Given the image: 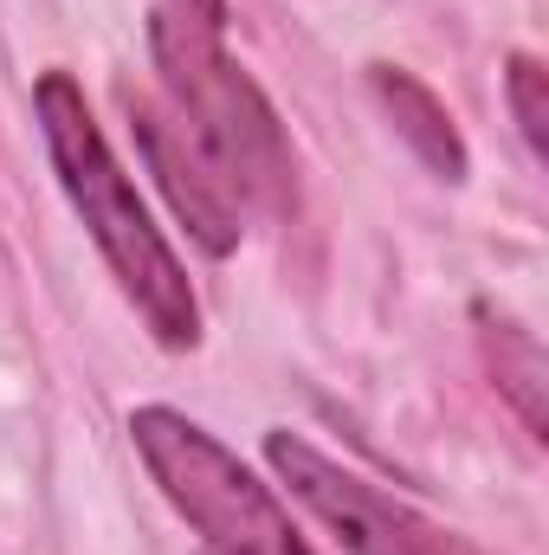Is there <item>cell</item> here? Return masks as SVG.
Listing matches in <instances>:
<instances>
[{
  "instance_id": "5b68a950",
  "label": "cell",
  "mask_w": 549,
  "mask_h": 555,
  "mask_svg": "<svg viewBox=\"0 0 549 555\" xmlns=\"http://www.w3.org/2000/svg\"><path fill=\"white\" fill-rule=\"evenodd\" d=\"M130 130H137V149L149 162V175L162 181L175 220L188 227V240L214 259H227L246 233V207L240 194L227 188V175L214 168V155L188 137V124L162 104V98H130Z\"/></svg>"
},
{
  "instance_id": "3957f363",
  "label": "cell",
  "mask_w": 549,
  "mask_h": 555,
  "mask_svg": "<svg viewBox=\"0 0 549 555\" xmlns=\"http://www.w3.org/2000/svg\"><path fill=\"white\" fill-rule=\"evenodd\" d=\"M130 439L162 498L214 543V555H310L278 491L259 485L207 426H194L175 408H137Z\"/></svg>"
},
{
  "instance_id": "ba28073f",
  "label": "cell",
  "mask_w": 549,
  "mask_h": 555,
  "mask_svg": "<svg viewBox=\"0 0 549 555\" xmlns=\"http://www.w3.org/2000/svg\"><path fill=\"white\" fill-rule=\"evenodd\" d=\"M505 91H511V117H518L524 149L544 162L549 155V72L531 59V52H511V65H505Z\"/></svg>"
},
{
  "instance_id": "277c9868",
  "label": "cell",
  "mask_w": 549,
  "mask_h": 555,
  "mask_svg": "<svg viewBox=\"0 0 549 555\" xmlns=\"http://www.w3.org/2000/svg\"><path fill=\"white\" fill-rule=\"evenodd\" d=\"M266 465L278 472V485L336 537L343 555H491L452 530H439L433 517H420L413 504H401L395 491L369 485L362 472H349L343 459L317 452L297 433H266Z\"/></svg>"
},
{
  "instance_id": "7a4b0ae2",
  "label": "cell",
  "mask_w": 549,
  "mask_h": 555,
  "mask_svg": "<svg viewBox=\"0 0 549 555\" xmlns=\"http://www.w3.org/2000/svg\"><path fill=\"white\" fill-rule=\"evenodd\" d=\"M149 46H155L162 91H168L162 104L188 124V137L214 155V168L240 194L246 220L284 214L291 194H297V181H291V142H284V124L266 104V91L227 59L220 26H207L181 0H162L155 20H149Z\"/></svg>"
},
{
  "instance_id": "9c48e42d",
  "label": "cell",
  "mask_w": 549,
  "mask_h": 555,
  "mask_svg": "<svg viewBox=\"0 0 549 555\" xmlns=\"http://www.w3.org/2000/svg\"><path fill=\"white\" fill-rule=\"evenodd\" d=\"M188 13H201L207 26H227V0H181Z\"/></svg>"
},
{
  "instance_id": "52a82bcc",
  "label": "cell",
  "mask_w": 549,
  "mask_h": 555,
  "mask_svg": "<svg viewBox=\"0 0 549 555\" xmlns=\"http://www.w3.org/2000/svg\"><path fill=\"white\" fill-rule=\"evenodd\" d=\"M491 362H498V388L511 395V408L518 420L531 426V439H549L544 426V388H549V362L544 349H537V336L531 330H518V323H498V336H491Z\"/></svg>"
},
{
  "instance_id": "8992f818",
  "label": "cell",
  "mask_w": 549,
  "mask_h": 555,
  "mask_svg": "<svg viewBox=\"0 0 549 555\" xmlns=\"http://www.w3.org/2000/svg\"><path fill=\"white\" fill-rule=\"evenodd\" d=\"M369 91L382 98V111L395 117L401 142H408L439 181H465V142H459V130H452L446 104H439L420 78L395 72V65H369Z\"/></svg>"
},
{
  "instance_id": "6da1fadb",
  "label": "cell",
  "mask_w": 549,
  "mask_h": 555,
  "mask_svg": "<svg viewBox=\"0 0 549 555\" xmlns=\"http://www.w3.org/2000/svg\"><path fill=\"white\" fill-rule=\"evenodd\" d=\"M33 111H39V137L46 155L59 168V188L65 201L78 207L85 233L98 240L111 278L124 284V297L137 304V317L149 323V336L162 349H194L201 343V304H194V284L181 272L175 246L162 240V227L149 220L137 181L124 175V162L111 155V142L98 130L85 91L72 72H46L33 85Z\"/></svg>"
}]
</instances>
